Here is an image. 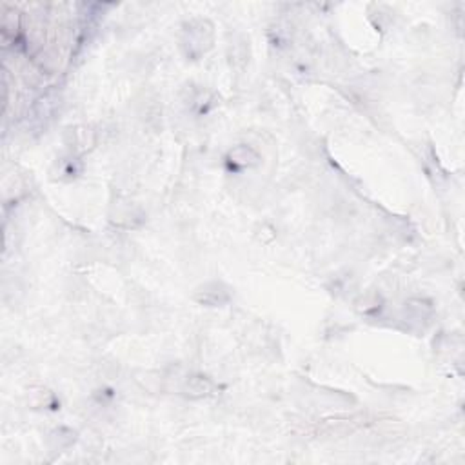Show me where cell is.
Returning a JSON list of instances; mask_svg holds the SVG:
<instances>
[{
	"label": "cell",
	"mask_w": 465,
	"mask_h": 465,
	"mask_svg": "<svg viewBox=\"0 0 465 465\" xmlns=\"http://www.w3.org/2000/svg\"><path fill=\"white\" fill-rule=\"evenodd\" d=\"M228 162L235 167H254L260 164V155L249 145H237L228 153Z\"/></svg>",
	"instance_id": "3957f363"
},
{
	"label": "cell",
	"mask_w": 465,
	"mask_h": 465,
	"mask_svg": "<svg viewBox=\"0 0 465 465\" xmlns=\"http://www.w3.org/2000/svg\"><path fill=\"white\" fill-rule=\"evenodd\" d=\"M184 393L189 398H206V396H211L215 393V383H213L211 378L195 374V377H189L186 380Z\"/></svg>",
	"instance_id": "7a4b0ae2"
},
{
	"label": "cell",
	"mask_w": 465,
	"mask_h": 465,
	"mask_svg": "<svg viewBox=\"0 0 465 465\" xmlns=\"http://www.w3.org/2000/svg\"><path fill=\"white\" fill-rule=\"evenodd\" d=\"M206 22H198V26L191 24L186 32V40L184 46L189 47V55L198 57L211 46V29H206Z\"/></svg>",
	"instance_id": "6da1fadb"
}]
</instances>
